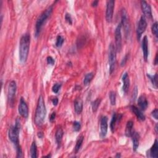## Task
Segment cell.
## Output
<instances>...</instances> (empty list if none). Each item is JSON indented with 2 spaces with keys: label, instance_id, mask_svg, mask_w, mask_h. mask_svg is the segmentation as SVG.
Masks as SVG:
<instances>
[{
  "label": "cell",
  "instance_id": "6da1fadb",
  "mask_svg": "<svg viewBox=\"0 0 158 158\" xmlns=\"http://www.w3.org/2000/svg\"><path fill=\"white\" fill-rule=\"evenodd\" d=\"M20 130V122L19 119H17L14 126L10 127L8 132L9 140L15 145L17 151V157H22V151L19 145V133Z\"/></svg>",
  "mask_w": 158,
  "mask_h": 158
},
{
  "label": "cell",
  "instance_id": "7a4b0ae2",
  "mask_svg": "<svg viewBox=\"0 0 158 158\" xmlns=\"http://www.w3.org/2000/svg\"><path fill=\"white\" fill-rule=\"evenodd\" d=\"M30 45H31V35L28 33L24 34L20 38L19 45V60L21 63H25L27 61Z\"/></svg>",
  "mask_w": 158,
  "mask_h": 158
},
{
  "label": "cell",
  "instance_id": "3957f363",
  "mask_svg": "<svg viewBox=\"0 0 158 158\" xmlns=\"http://www.w3.org/2000/svg\"><path fill=\"white\" fill-rule=\"evenodd\" d=\"M46 115V109L43 97L42 96H40L38 100L35 119H34V121H35L36 125L38 127H41V125H43L45 120Z\"/></svg>",
  "mask_w": 158,
  "mask_h": 158
},
{
  "label": "cell",
  "instance_id": "277c9868",
  "mask_svg": "<svg viewBox=\"0 0 158 158\" xmlns=\"http://www.w3.org/2000/svg\"><path fill=\"white\" fill-rule=\"evenodd\" d=\"M53 10V6H51L47 8L45 11L43 12L40 15V16L38 17L36 22V25H35V37H37L40 35L43 26V25L45 23L46 20L50 18L51 14H52Z\"/></svg>",
  "mask_w": 158,
  "mask_h": 158
},
{
  "label": "cell",
  "instance_id": "5b68a950",
  "mask_svg": "<svg viewBox=\"0 0 158 158\" xmlns=\"http://www.w3.org/2000/svg\"><path fill=\"white\" fill-rule=\"evenodd\" d=\"M116 62V50L115 46L111 43L109 46V74L111 75L115 69V65Z\"/></svg>",
  "mask_w": 158,
  "mask_h": 158
},
{
  "label": "cell",
  "instance_id": "8992f818",
  "mask_svg": "<svg viewBox=\"0 0 158 158\" xmlns=\"http://www.w3.org/2000/svg\"><path fill=\"white\" fill-rule=\"evenodd\" d=\"M121 26L123 27L124 29V32L125 35H129L130 32V24L129 22V18H128V14L126 11L123 9L121 11Z\"/></svg>",
  "mask_w": 158,
  "mask_h": 158
},
{
  "label": "cell",
  "instance_id": "52a82bcc",
  "mask_svg": "<svg viewBox=\"0 0 158 158\" xmlns=\"http://www.w3.org/2000/svg\"><path fill=\"white\" fill-rule=\"evenodd\" d=\"M121 24H119L115 30V48L116 52L120 53L122 50V33H121Z\"/></svg>",
  "mask_w": 158,
  "mask_h": 158
},
{
  "label": "cell",
  "instance_id": "ba28073f",
  "mask_svg": "<svg viewBox=\"0 0 158 158\" xmlns=\"http://www.w3.org/2000/svg\"><path fill=\"white\" fill-rule=\"evenodd\" d=\"M17 90V85L15 81L12 80L9 83L7 90V99L10 105H12L14 101V98Z\"/></svg>",
  "mask_w": 158,
  "mask_h": 158
},
{
  "label": "cell",
  "instance_id": "9c48e42d",
  "mask_svg": "<svg viewBox=\"0 0 158 158\" xmlns=\"http://www.w3.org/2000/svg\"><path fill=\"white\" fill-rule=\"evenodd\" d=\"M115 1L113 0H109L107 1V6H106V19L107 22H111L113 18L114 9Z\"/></svg>",
  "mask_w": 158,
  "mask_h": 158
},
{
  "label": "cell",
  "instance_id": "30bf717a",
  "mask_svg": "<svg viewBox=\"0 0 158 158\" xmlns=\"http://www.w3.org/2000/svg\"><path fill=\"white\" fill-rule=\"evenodd\" d=\"M146 27L147 22L146 19L144 16H142L139 20L137 29H136V35H137V38L138 40H140L141 37H142V34L144 32Z\"/></svg>",
  "mask_w": 158,
  "mask_h": 158
},
{
  "label": "cell",
  "instance_id": "8fae6325",
  "mask_svg": "<svg viewBox=\"0 0 158 158\" xmlns=\"http://www.w3.org/2000/svg\"><path fill=\"white\" fill-rule=\"evenodd\" d=\"M19 113L22 117L26 119L28 116V108L27 102L22 97L20 98L19 105Z\"/></svg>",
  "mask_w": 158,
  "mask_h": 158
},
{
  "label": "cell",
  "instance_id": "7c38bea8",
  "mask_svg": "<svg viewBox=\"0 0 158 158\" xmlns=\"http://www.w3.org/2000/svg\"><path fill=\"white\" fill-rule=\"evenodd\" d=\"M108 117L106 116H102L100 121V137L104 138L107 135L108 132Z\"/></svg>",
  "mask_w": 158,
  "mask_h": 158
},
{
  "label": "cell",
  "instance_id": "4fadbf2b",
  "mask_svg": "<svg viewBox=\"0 0 158 158\" xmlns=\"http://www.w3.org/2000/svg\"><path fill=\"white\" fill-rule=\"evenodd\" d=\"M141 7H142V9L144 15V18L146 17L147 18L149 19H152L153 15H152V11L151 8L149 6V4L145 1H141Z\"/></svg>",
  "mask_w": 158,
  "mask_h": 158
},
{
  "label": "cell",
  "instance_id": "5bb4252c",
  "mask_svg": "<svg viewBox=\"0 0 158 158\" xmlns=\"http://www.w3.org/2000/svg\"><path fill=\"white\" fill-rule=\"evenodd\" d=\"M122 117V114H117V113H114L112 119H111V123H110L111 130L113 133L114 132L115 127H116L117 122H119V121L121 120Z\"/></svg>",
  "mask_w": 158,
  "mask_h": 158
},
{
  "label": "cell",
  "instance_id": "9a60e30c",
  "mask_svg": "<svg viewBox=\"0 0 158 158\" xmlns=\"http://www.w3.org/2000/svg\"><path fill=\"white\" fill-rule=\"evenodd\" d=\"M138 104L141 111H145L148 106V102L146 97L144 95H141L138 99Z\"/></svg>",
  "mask_w": 158,
  "mask_h": 158
},
{
  "label": "cell",
  "instance_id": "2e32d148",
  "mask_svg": "<svg viewBox=\"0 0 158 158\" xmlns=\"http://www.w3.org/2000/svg\"><path fill=\"white\" fill-rule=\"evenodd\" d=\"M142 50L143 53V57L145 61H147L148 58V40L146 36H144L143 37V39L142 40Z\"/></svg>",
  "mask_w": 158,
  "mask_h": 158
},
{
  "label": "cell",
  "instance_id": "e0dca14e",
  "mask_svg": "<svg viewBox=\"0 0 158 158\" xmlns=\"http://www.w3.org/2000/svg\"><path fill=\"white\" fill-rule=\"evenodd\" d=\"M122 82H123V91L125 93H127L129 91V89L130 88V79L129 75H128L127 72L123 75L122 76Z\"/></svg>",
  "mask_w": 158,
  "mask_h": 158
},
{
  "label": "cell",
  "instance_id": "ac0fdd59",
  "mask_svg": "<svg viewBox=\"0 0 158 158\" xmlns=\"http://www.w3.org/2000/svg\"><path fill=\"white\" fill-rule=\"evenodd\" d=\"M132 111L134 113V114L138 118V120L141 121H144L145 120V116L143 114L142 111H141L139 108L136 107L135 106H132L131 107Z\"/></svg>",
  "mask_w": 158,
  "mask_h": 158
},
{
  "label": "cell",
  "instance_id": "d6986e66",
  "mask_svg": "<svg viewBox=\"0 0 158 158\" xmlns=\"http://www.w3.org/2000/svg\"><path fill=\"white\" fill-rule=\"evenodd\" d=\"M131 137L132 138V142H133V150L134 151H136V149H138L139 146L140 138V135L138 133H137V132H134Z\"/></svg>",
  "mask_w": 158,
  "mask_h": 158
},
{
  "label": "cell",
  "instance_id": "ffe728a7",
  "mask_svg": "<svg viewBox=\"0 0 158 158\" xmlns=\"http://www.w3.org/2000/svg\"><path fill=\"white\" fill-rule=\"evenodd\" d=\"M134 122L132 121H128L125 127V134L128 137H131L132 135L134 134Z\"/></svg>",
  "mask_w": 158,
  "mask_h": 158
},
{
  "label": "cell",
  "instance_id": "44dd1931",
  "mask_svg": "<svg viewBox=\"0 0 158 158\" xmlns=\"http://www.w3.org/2000/svg\"><path fill=\"white\" fill-rule=\"evenodd\" d=\"M83 101L82 100L80 99V98H77L75 102H74V109L75 111L77 114H80L82 112L83 110Z\"/></svg>",
  "mask_w": 158,
  "mask_h": 158
},
{
  "label": "cell",
  "instance_id": "7402d4cb",
  "mask_svg": "<svg viewBox=\"0 0 158 158\" xmlns=\"http://www.w3.org/2000/svg\"><path fill=\"white\" fill-rule=\"evenodd\" d=\"M149 155H150L151 157H158V144L157 140H155V143L151 149H149Z\"/></svg>",
  "mask_w": 158,
  "mask_h": 158
},
{
  "label": "cell",
  "instance_id": "603a6c76",
  "mask_svg": "<svg viewBox=\"0 0 158 158\" xmlns=\"http://www.w3.org/2000/svg\"><path fill=\"white\" fill-rule=\"evenodd\" d=\"M64 135V132L61 128H58L56 132V134H55V138H56V142L58 144V146H60V144L62 142V140Z\"/></svg>",
  "mask_w": 158,
  "mask_h": 158
},
{
  "label": "cell",
  "instance_id": "cb8c5ba5",
  "mask_svg": "<svg viewBox=\"0 0 158 158\" xmlns=\"http://www.w3.org/2000/svg\"><path fill=\"white\" fill-rule=\"evenodd\" d=\"M83 140H84V136L83 135H81L79 137L77 141V142H76V144H75V148H74L75 153H78L81 147H82Z\"/></svg>",
  "mask_w": 158,
  "mask_h": 158
},
{
  "label": "cell",
  "instance_id": "d4e9b609",
  "mask_svg": "<svg viewBox=\"0 0 158 158\" xmlns=\"http://www.w3.org/2000/svg\"><path fill=\"white\" fill-rule=\"evenodd\" d=\"M31 157L32 158L37 157V146L35 142L32 143L31 147Z\"/></svg>",
  "mask_w": 158,
  "mask_h": 158
},
{
  "label": "cell",
  "instance_id": "484cf974",
  "mask_svg": "<svg viewBox=\"0 0 158 158\" xmlns=\"http://www.w3.org/2000/svg\"><path fill=\"white\" fill-rule=\"evenodd\" d=\"M94 77V74L93 72H90V73H88L85 75L84 79H83V84L85 85H88L89 83L91 82L93 78Z\"/></svg>",
  "mask_w": 158,
  "mask_h": 158
},
{
  "label": "cell",
  "instance_id": "4316f807",
  "mask_svg": "<svg viewBox=\"0 0 158 158\" xmlns=\"http://www.w3.org/2000/svg\"><path fill=\"white\" fill-rule=\"evenodd\" d=\"M147 77L150 80L151 82V83L153 86L155 88H157V75L156 74L155 75H151L149 74H147Z\"/></svg>",
  "mask_w": 158,
  "mask_h": 158
},
{
  "label": "cell",
  "instance_id": "83f0119b",
  "mask_svg": "<svg viewBox=\"0 0 158 158\" xmlns=\"http://www.w3.org/2000/svg\"><path fill=\"white\" fill-rule=\"evenodd\" d=\"M101 101V99H100V98H97V99H96L95 101L92 102V108L93 112L95 113L98 110V108H99V106L100 105Z\"/></svg>",
  "mask_w": 158,
  "mask_h": 158
},
{
  "label": "cell",
  "instance_id": "f1b7e54d",
  "mask_svg": "<svg viewBox=\"0 0 158 158\" xmlns=\"http://www.w3.org/2000/svg\"><path fill=\"white\" fill-rule=\"evenodd\" d=\"M109 99L111 104L112 106H115L116 103V93L113 91L110 92L109 93Z\"/></svg>",
  "mask_w": 158,
  "mask_h": 158
},
{
  "label": "cell",
  "instance_id": "f546056e",
  "mask_svg": "<svg viewBox=\"0 0 158 158\" xmlns=\"http://www.w3.org/2000/svg\"><path fill=\"white\" fill-rule=\"evenodd\" d=\"M64 41V39L63 37L61 35H58L56 38V46L58 48H60L63 45V43Z\"/></svg>",
  "mask_w": 158,
  "mask_h": 158
},
{
  "label": "cell",
  "instance_id": "4dcf8cb0",
  "mask_svg": "<svg viewBox=\"0 0 158 158\" xmlns=\"http://www.w3.org/2000/svg\"><path fill=\"white\" fill-rule=\"evenodd\" d=\"M152 33L155 36L156 38H157L158 37V30H157V22H155L152 25L151 27Z\"/></svg>",
  "mask_w": 158,
  "mask_h": 158
},
{
  "label": "cell",
  "instance_id": "1f68e13d",
  "mask_svg": "<svg viewBox=\"0 0 158 158\" xmlns=\"http://www.w3.org/2000/svg\"><path fill=\"white\" fill-rule=\"evenodd\" d=\"M73 129L75 132H79L81 129V124L79 122L75 121L73 123Z\"/></svg>",
  "mask_w": 158,
  "mask_h": 158
},
{
  "label": "cell",
  "instance_id": "d6a6232c",
  "mask_svg": "<svg viewBox=\"0 0 158 158\" xmlns=\"http://www.w3.org/2000/svg\"><path fill=\"white\" fill-rule=\"evenodd\" d=\"M61 87V83H56L54 84L53 87H52V91L55 93H58L59 89Z\"/></svg>",
  "mask_w": 158,
  "mask_h": 158
},
{
  "label": "cell",
  "instance_id": "836d02e7",
  "mask_svg": "<svg viewBox=\"0 0 158 158\" xmlns=\"http://www.w3.org/2000/svg\"><path fill=\"white\" fill-rule=\"evenodd\" d=\"M137 94H138V88L137 87H135L133 90V93H132V100L135 101L136 100V98L138 95Z\"/></svg>",
  "mask_w": 158,
  "mask_h": 158
},
{
  "label": "cell",
  "instance_id": "e575fe53",
  "mask_svg": "<svg viewBox=\"0 0 158 158\" xmlns=\"http://www.w3.org/2000/svg\"><path fill=\"white\" fill-rule=\"evenodd\" d=\"M65 19L66 20V22L70 24V25H72V19L71 18V16L70 14H68L67 13L65 16Z\"/></svg>",
  "mask_w": 158,
  "mask_h": 158
},
{
  "label": "cell",
  "instance_id": "d590c367",
  "mask_svg": "<svg viewBox=\"0 0 158 158\" xmlns=\"http://www.w3.org/2000/svg\"><path fill=\"white\" fill-rule=\"evenodd\" d=\"M129 54H127L125 56H124V58L122 59V60L121 62V66H123L125 65V64L127 62L128 59H129Z\"/></svg>",
  "mask_w": 158,
  "mask_h": 158
},
{
  "label": "cell",
  "instance_id": "8d00e7d4",
  "mask_svg": "<svg viewBox=\"0 0 158 158\" xmlns=\"http://www.w3.org/2000/svg\"><path fill=\"white\" fill-rule=\"evenodd\" d=\"M46 62H47V63L48 64L52 65V66L54 65V63H55L54 59L51 56H48V58H46Z\"/></svg>",
  "mask_w": 158,
  "mask_h": 158
},
{
  "label": "cell",
  "instance_id": "74e56055",
  "mask_svg": "<svg viewBox=\"0 0 158 158\" xmlns=\"http://www.w3.org/2000/svg\"><path fill=\"white\" fill-rule=\"evenodd\" d=\"M151 114H152V116L155 118L156 120H157L158 119V111H157V109H155V110L153 111L151 113Z\"/></svg>",
  "mask_w": 158,
  "mask_h": 158
},
{
  "label": "cell",
  "instance_id": "f35d334b",
  "mask_svg": "<svg viewBox=\"0 0 158 158\" xmlns=\"http://www.w3.org/2000/svg\"><path fill=\"white\" fill-rule=\"evenodd\" d=\"M55 118H56V113H53L52 114H51V116H50V121L53 122L54 120H55Z\"/></svg>",
  "mask_w": 158,
  "mask_h": 158
},
{
  "label": "cell",
  "instance_id": "ab89813d",
  "mask_svg": "<svg viewBox=\"0 0 158 158\" xmlns=\"http://www.w3.org/2000/svg\"><path fill=\"white\" fill-rule=\"evenodd\" d=\"M52 102H53V104L54 106H57L58 104V98H54L52 100Z\"/></svg>",
  "mask_w": 158,
  "mask_h": 158
},
{
  "label": "cell",
  "instance_id": "60d3db41",
  "mask_svg": "<svg viewBox=\"0 0 158 158\" xmlns=\"http://www.w3.org/2000/svg\"><path fill=\"white\" fill-rule=\"evenodd\" d=\"M98 3H99V1H94L92 2V7H96L98 5Z\"/></svg>",
  "mask_w": 158,
  "mask_h": 158
},
{
  "label": "cell",
  "instance_id": "b9f144b4",
  "mask_svg": "<svg viewBox=\"0 0 158 158\" xmlns=\"http://www.w3.org/2000/svg\"><path fill=\"white\" fill-rule=\"evenodd\" d=\"M38 136L40 138H42L43 137V132H38Z\"/></svg>",
  "mask_w": 158,
  "mask_h": 158
},
{
  "label": "cell",
  "instance_id": "7bdbcfd3",
  "mask_svg": "<svg viewBox=\"0 0 158 158\" xmlns=\"http://www.w3.org/2000/svg\"><path fill=\"white\" fill-rule=\"evenodd\" d=\"M157 54H156V58H155V65H157Z\"/></svg>",
  "mask_w": 158,
  "mask_h": 158
},
{
  "label": "cell",
  "instance_id": "ee69618b",
  "mask_svg": "<svg viewBox=\"0 0 158 158\" xmlns=\"http://www.w3.org/2000/svg\"><path fill=\"white\" fill-rule=\"evenodd\" d=\"M121 157V155L120 153H117L116 156V157Z\"/></svg>",
  "mask_w": 158,
  "mask_h": 158
},
{
  "label": "cell",
  "instance_id": "f6af8a7d",
  "mask_svg": "<svg viewBox=\"0 0 158 158\" xmlns=\"http://www.w3.org/2000/svg\"><path fill=\"white\" fill-rule=\"evenodd\" d=\"M155 130H156V133H157V124L156 125V127H155Z\"/></svg>",
  "mask_w": 158,
  "mask_h": 158
},
{
  "label": "cell",
  "instance_id": "bcb514c9",
  "mask_svg": "<svg viewBox=\"0 0 158 158\" xmlns=\"http://www.w3.org/2000/svg\"><path fill=\"white\" fill-rule=\"evenodd\" d=\"M51 157V156L49 155H48V156H45V157Z\"/></svg>",
  "mask_w": 158,
  "mask_h": 158
}]
</instances>
